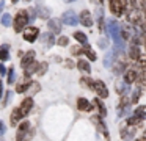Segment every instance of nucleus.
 <instances>
[{
	"instance_id": "nucleus-1",
	"label": "nucleus",
	"mask_w": 146,
	"mask_h": 141,
	"mask_svg": "<svg viewBox=\"0 0 146 141\" xmlns=\"http://www.w3.org/2000/svg\"><path fill=\"white\" fill-rule=\"evenodd\" d=\"M30 17H29V13L25 11V9H21L19 13L16 14V17H14V30L19 33V31H22L24 28H25V25L29 24Z\"/></svg>"
},
{
	"instance_id": "nucleus-2",
	"label": "nucleus",
	"mask_w": 146,
	"mask_h": 141,
	"mask_svg": "<svg viewBox=\"0 0 146 141\" xmlns=\"http://www.w3.org/2000/svg\"><path fill=\"white\" fill-rule=\"evenodd\" d=\"M108 31H110V34L113 36L116 47L118 49H123V41H121V38H119V25L115 21H110L108 22Z\"/></svg>"
},
{
	"instance_id": "nucleus-3",
	"label": "nucleus",
	"mask_w": 146,
	"mask_h": 141,
	"mask_svg": "<svg viewBox=\"0 0 146 141\" xmlns=\"http://www.w3.org/2000/svg\"><path fill=\"white\" fill-rule=\"evenodd\" d=\"M127 8V0H110V9L115 16H121Z\"/></svg>"
},
{
	"instance_id": "nucleus-4",
	"label": "nucleus",
	"mask_w": 146,
	"mask_h": 141,
	"mask_svg": "<svg viewBox=\"0 0 146 141\" xmlns=\"http://www.w3.org/2000/svg\"><path fill=\"white\" fill-rule=\"evenodd\" d=\"M91 89L94 91V93L98 94V96H101L102 99H105V97L108 96V89H107V86H105V83H104V81H101V80H93Z\"/></svg>"
},
{
	"instance_id": "nucleus-5",
	"label": "nucleus",
	"mask_w": 146,
	"mask_h": 141,
	"mask_svg": "<svg viewBox=\"0 0 146 141\" xmlns=\"http://www.w3.org/2000/svg\"><path fill=\"white\" fill-rule=\"evenodd\" d=\"M30 135H32V132H30V124L29 122H22V124L19 125V128H17V141H25L30 138Z\"/></svg>"
},
{
	"instance_id": "nucleus-6",
	"label": "nucleus",
	"mask_w": 146,
	"mask_h": 141,
	"mask_svg": "<svg viewBox=\"0 0 146 141\" xmlns=\"http://www.w3.org/2000/svg\"><path fill=\"white\" fill-rule=\"evenodd\" d=\"M63 24H66V25H71V27H74V25H77L79 24V17H77V14L74 11H66V13H63Z\"/></svg>"
},
{
	"instance_id": "nucleus-7",
	"label": "nucleus",
	"mask_w": 146,
	"mask_h": 141,
	"mask_svg": "<svg viewBox=\"0 0 146 141\" xmlns=\"http://www.w3.org/2000/svg\"><path fill=\"white\" fill-rule=\"evenodd\" d=\"M32 107H33V99H32V97H25V99L22 100V103H21V107H19L17 110H19V113L22 115V118H24L25 115H29V113H30Z\"/></svg>"
},
{
	"instance_id": "nucleus-8",
	"label": "nucleus",
	"mask_w": 146,
	"mask_h": 141,
	"mask_svg": "<svg viewBox=\"0 0 146 141\" xmlns=\"http://www.w3.org/2000/svg\"><path fill=\"white\" fill-rule=\"evenodd\" d=\"M39 34V30L36 27H30V28H25V31H24V39L29 41V42H33V41L38 38Z\"/></svg>"
},
{
	"instance_id": "nucleus-9",
	"label": "nucleus",
	"mask_w": 146,
	"mask_h": 141,
	"mask_svg": "<svg viewBox=\"0 0 146 141\" xmlns=\"http://www.w3.org/2000/svg\"><path fill=\"white\" fill-rule=\"evenodd\" d=\"M77 108L82 110V111H91L93 105H91V102H90L88 99H85V97H79V99H77Z\"/></svg>"
},
{
	"instance_id": "nucleus-10",
	"label": "nucleus",
	"mask_w": 146,
	"mask_h": 141,
	"mask_svg": "<svg viewBox=\"0 0 146 141\" xmlns=\"http://www.w3.org/2000/svg\"><path fill=\"white\" fill-rule=\"evenodd\" d=\"M80 24L83 25V27H91L93 25V19H91V14H90L88 11H82V14H80Z\"/></svg>"
},
{
	"instance_id": "nucleus-11",
	"label": "nucleus",
	"mask_w": 146,
	"mask_h": 141,
	"mask_svg": "<svg viewBox=\"0 0 146 141\" xmlns=\"http://www.w3.org/2000/svg\"><path fill=\"white\" fill-rule=\"evenodd\" d=\"M47 27H49V30H50L52 33H60L61 31V22L58 21V19H50L49 24H47Z\"/></svg>"
},
{
	"instance_id": "nucleus-12",
	"label": "nucleus",
	"mask_w": 146,
	"mask_h": 141,
	"mask_svg": "<svg viewBox=\"0 0 146 141\" xmlns=\"http://www.w3.org/2000/svg\"><path fill=\"white\" fill-rule=\"evenodd\" d=\"M33 58H35V52L33 50H30V52L25 53V56L22 58V61H21V64H22V68H27V66L30 64V63H33Z\"/></svg>"
},
{
	"instance_id": "nucleus-13",
	"label": "nucleus",
	"mask_w": 146,
	"mask_h": 141,
	"mask_svg": "<svg viewBox=\"0 0 146 141\" xmlns=\"http://www.w3.org/2000/svg\"><path fill=\"white\" fill-rule=\"evenodd\" d=\"M135 80H137V72L133 71V69L127 71L126 75H124V83H126V85H130V83H133Z\"/></svg>"
},
{
	"instance_id": "nucleus-14",
	"label": "nucleus",
	"mask_w": 146,
	"mask_h": 141,
	"mask_svg": "<svg viewBox=\"0 0 146 141\" xmlns=\"http://www.w3.org/2000/svg\"><path fill=\"white\" fill-rule=\"evenodd\" d=\"M8 58H10V47L7 44H3V46H0V60L7 61Z\"/></svg>"
},
{
	"instance_id": "nucleus-15",
	"label": "nucleus",
	"mask_w": 146,
	"mask_h": 141,
	"mask_svg": "<svg viewBox=\"0 0 146 141\" xmlns=\"http://www.w3.org/2000/svg\"><path fill=\"white\" fill-rule=\"evenodd\" d=\"M35 13L38 14V17H41V19H47L49 16H50V11H49L47 8H44V6H38V8L35 9Z\"/></svg>"
},
{
	"instance_id": "nucleus-16",
	"label": "nucleus",
	"mask_w": 146,
	"mask_h": 141,
	"mask_svg": "<svg viewBox=\"0 0 146 141\" xmlns=\"http://www.w3.org/2000/svg\"><path fill=\"white\" fill-rule=\"evenodd\" d=\"M30 83H32V81L29 80V78H24L22 81H21L19 85H17V88H16V91L17 93H25L27 89H29V86H30Z\"/></svg>"
},
{
	"instance_id": "nucleus-17",
	"label": "nucleus",
	"mask_w": 146,
	"mask_h": 141,
	"mask_svg": "<svg viewBox=\"0 0 146 141\" xmlns=\"http://www.w3.org/2000/svg\"><path fill=\"white\" fill-rule=\"evenodd\" d=\"M94 103L98 105V110H99V113H101V118H105V115H107V108H105L104 102L98 97V99H94Z\"/></svg>"
},
{
	"instance_id": "nucleus-18",
	"label": "nucleus",
	"mask_w": 146,
	"mask_h": 141,
	"mask_svg": "<svg viewBox=\"0 0 146 141\" xmlns=\"http://www.w3.org/2000/svg\"><path fill=\"white\" fill-rule=\"evenodd\" d=\"M133 135H135V128H133V127H127V128H124V130L121 132V136H123V140H130Z\"/></svg>"
},
{
	"instance_id": "nucleus-19",
	"label": "nucleus",
	"mask_w": 146,
	"mask_h": 141,
	"mask_svg": "<svg viewBox=\"0 0 146 141\" xmlns=\"http://www.w3.org/2000/svg\"><path fill=\"white\" fill-rule=\"evenodd\" d=\"M74 38H76L77 41H79L82 46H86V42H88V38H86L85 33H82V31H76L74 33Z\"/></svg>"
},
{
	"instance_id": "nucleus-20",
	"label": "nucleus",
	"mask_w": 146,
	"mask_h": 141,
	"mask_svg": "<svg viewBox=\"0 0 146 141\" xmlns=\"http://www.w3.org/2000/svg\"><path fill=\"white\" fill-rule=\"evenodd\" d=\"M21 119H22V115H21V113H19V110L16 108L13 113H11V119H10V121H11V125H16L17 122L21 121Z\"/></svg>"
},
{
	"instance_id": "nucleus-21",
	"label": "nucleus",
	"mask_w": 146,
	"mask_h": 141,
	"mask_svg": "<svg viewBox=\"0 0 146 141\" xmlns=\"http://www.w3.org/2000/svg\"><path fill=\"white\" fill-rule=\"evenodd\" d=\"M129 21L130 22H140V13L137 8H133L129 11Z\"/></svg>"
},
{
	"instance_id": "nucleus-22",
	"label": "nucleus",
	"mask_w": 146,
	"mask_h": 141,
	"mask_svg": "<svg viewBox=\"0 0 146 141\" xmlns=\"http://www.w3.org/2000/svg\"><path fill=\"white\" fill-rule=\"evenodd\" d=\"M135 118L138 119L140 122L143 121V119H146V111H145V107H138L135 111Z\"/></svg>"
},
{
	"instance_id": "nucleus-23",
	"label": "nucleus",
	"mask_w": 146,
	"mask_h": 141,
	"mask_svg": "<svg viewBox=\"0 0 146 141\" xmlns=\"http://www.w3.org/2000/svg\"><path fill=\"white\" fill-rule=\"evenodd\" d=\"M24 69H25V74H27V75H32L33 72L38 71V63L33 61V63H30V64L27 66V68H24Z\"/></svg>"
},
{
	"instance_id": "nucleus-24",
	"label": "nucleus",
	"mask_w": 146,
	"mask_h": 141,
	"mask_svg": "<svg viewBox=\"0 0 146 141\" xmlns=\"http://www.w3.org/2000/svg\"><path fill=\"white\" fill-rule=\"evenodd\" d=\"M77 66H79V69H80V71H83V72H90V71H91V68H90L88 61H85V60H79Z\"/></svg>"
},
{
	"instance_id": "nucleus-25",
	"label": "nucleus",
	"mask_w": 146,
	"mask_h": 141,
	"mask_svg": "<svg viewBox=\"0 0 146 141\" xmlns=\"http://www.w3.org/2000/svg\"><path fill=\"white\" fill-rule=\"evenodd\" d=\"M130 56H132L133 60H138L140 56H141V55H140V49H138V46H132V47H130Z\"/></svg>"
},
{
	"instance_id": "nucleus-26",
	"label": "nucleus",
	"mask_w": 146,
	"mask_h": 141,
	"mask_svg": "<svg viewBox=\"0 0 146 141\" xmlns=\"http://www.w3.org/2000/svg\"><path fill=\"white\" fill-rule=\"evenodd\" d=\"M42 41H44L47 46H52V44H54V36H52L50 31H49V33H44V34H42Z\"/></svg>"
},
{
	"instance_id": "nucleus-27",
	"label": "nucleus",
	"mask_w": 146,
	"mask_h": 141,
	"mask_svg": "<svg viewBox=\"0 0 146 141\" xmlns=\"http://www.w3.org/2000/svg\"><path fill=\"white\" fill-rule=\"evenodd\" d=\"M83 53H86V55H88V58L91 60V61H94V60H96V53L93 52V50L90 49V47H86V46H85V49H83Z\"/></svg>"
},
{
	"instance_id": "nucleus-28",
	"label": "nucleus",
	"mask_w": 146,
	"mask_h": 141,
	"mask_svg": "<svg viewBox=\"0 0 146 141\" xmlns=\"http://www.w3.org/2000/svg\"><path fill=\"white\" fill-rule=\"evenodd\" d=\"M2 25H5V27H10V25H11V16L10 14H3V16H2Z\"/></svg>"
},
{
	"instance_id": "nucleus-29",
	"label": "nucleus",
	"mask_w": 146,
	"mask_h": 141,
	"mask_svg": "<svg viewBox=\"0 0 146 141\" xmlns=\"http://www.w3.org/2000/svg\"><path fill=\"white\" fill-rule=\"evenodd\" d=\"M38 91H39V85H38V83H30V86H29V89H27V93L35 94V93H38Z\"/></svg>"
},
{
	"instance_id": "nucleus-30",
	"label": "nucleus",
	"mask_w": 146,
	"mask_h": 141,
	"mask_svg": "<svg viewBox=\"0 0 146 141\" xmlns=\"http://www.w3.org/2000/svg\"><path fill=\"white\" fill-rule=\"evenodd\" d=\"M133 5L135 8H141V9H146V0H133Z\"/></svg>"
},
{
	"instance_id": "nucleus-31",
	"label": "nucleus",
	"mask_w": 146,
	"mask_h": 141,
	"mask_svg": "<svg viewBox=\"0 0 146 141\" xmlns=\"http://www.w3.org/2000/svg\"><path fill=\"white\" fill-rule=\"evenodd\" d=\"M140 96H141V91H140L138 88H137V89L133 91V96H132V103H137V102H138Z\"/></svg>"
},
{
	"instance_id": "nucleus-32",
	"label": "nucleus",
	"mask_w": 146,
	"mask_h": 141,
	"mask_svg": "<svg viewBox=\"0 0 146 141\" xmlns=\"http://www.w3.org/2000/svg\"><path fill=\"white\" fill-rule=\"evenodd\" d=\"M80 80H82V85H83V86L91 88V85H93V78H90V77H83V78H80Z\"/></svg>"
},
{
	"instance_id": "nucleus-33",
	"label": "nucleus",
	"mask_w": 146,
	"mask_h": 141,
	"mask_svg": "<svg viewBox=\"0 0 146 141\" xmlns=\"http://www.w3.org/2000/svg\"><path fill=\"white\" fill-rule=\"evenodd\" d=\"M14 78H16V74H14V69H10L8 71V83H13Z\"/></svg>"
},
{
	"instance_id": "nucleus-34",
	"label": "nucleus",
	"mask_w": 146,
	"mask_h": 141,
	"mask_svg": "<svg viewBox=\"0 0 146 141\" xmlns=\"http://www.w3.org/2000/svg\"><path fill=\"white\" fill-rule=\"evenodd\" d=\"M138 80H140V85H146V69L138 75Z\"/></svg>"
},
{
	"instance_id": "nucleus-35",
	"label": "nucleus",
	"mask_w": 146,
	"mask_h": 141,
	"mask_svg": "<svg viewBox=\"0 0 146 141\" xmlns=\"http://www.w3.org/2000/svg\"><path fill=\"white\" fill-rule=\"evenodd\" d=\"M118 91H119L121 94L127 93V85H126V83H121V85H118Z\"/></svg>"
},
{
	"instance_id": "nucleus-36",
	"label": "nucleus",
	"mask_w": 146,
	"mask_h": 141,
	"mask_svg": "<svg viewBox=\"0 0 146 141\" xmlns=\"http://www.w3.org/2000/svg\"><path fill=\"white\" fill-rule=\"evenodd\" d=\"M111 58H113V52H110V53H107V56H105V66H110V61H111Z\"/></svg>"
},
{
	"instance_id": "nucleus-37",
	"label": "nucleus",
	"mask_w": 146,
	"mask_h": 141,
	"mask_svg": "<svg viewBox=\"0 0 146 141\" xmlns=\"http://www.w3.org/2000/svg\"><path fill=\"white\" fill-rule=\"evenodd\" d=\"M107 46H108L107 39H105V38H101V39H99V47H101V49H105Z\"/></svg>"
},
{
	"instance_id": "nucleus-38",
	"label": "nucleus",
	"mask_w": 146,
	"mask_h": 141,
	"mask_svg": "<svg viewBox=\"0 0 146 141\" xmlns=\"http://www.w3.org/2000/svg\"><path fill=\"white\" fill-rule=\"evenodd\" d=\"M58 46H68V38L66 36H61L58 39Z\"/></svg>"
},
{
	"instance_id": "nucleus-39",
	"label": "nucleus",
	"mask_w": 146,
	"mask_h": 141,
	"mask_svg": "<svg viewBox=\"0 0 146 141\" xmlns=\"http://www.w3.org/2000/svg\"><path fill=\"white\" fill-rule=\"evenodd\" d=\"M39 68H41V69H39L38 74H44V72H46V68H47V64H46V63H41V64H39Z\"/></svg>"
},
{
	"instance_id": "nucleus-40",
	"label": "nucleus",
	"mask_w": 146,
	"mask_h": 141,
	"mask_svg": "<svg viewBox=\"0 0 146 141\" xmlns=\"http://www.w3.org/2000/svg\"><path fill=\"white\" fill-rule=\"evenodd\" d=\"M83 50L82 49H79V47H72V49H71V53H74V55H76V53H82Z\"/></svg>"
},
{
	"instance_id": "nucleus-41",
	"label": "nucleus",
	"mask_w": 146,
	"mask_h": 141,
	"mask_svg": "<svg viewBox=\"0 0 146 141\" xmlns=\"http://www.w3.org/2000/svg\"><path fill=\"white\" fill-rule=\"evenodd\" d=\"M5 74H7V68L3 64H0V75H5Z\"/></svg>"
},
{
	"instance_id": "nucleus-42",
	"label": "nucleus",
	"mask_w": 146,
	"mask_h": 141,
	"mask_svg": "<svg viewBox=\"0 0 146 141\" xmlns=\"http://www.w3.org/2000/svg\"><path fill=\"white\" fill-rule=\"evenodd\" d=\"M3 133H5V124L0 121V135H3Z\"/></svg>"
},
{
	"instance_id": "nucleus-43",
	"label": "nucleus",
	"mask_w": 146,
	"mask_h": 141,
	"mask_svg": "<svg viewBox=\"0 0 146 141\" xmlns=\"http://www.w3.org/2000/svg\"><path fill=\"white\" fill-rule=\"evenodd\" d=\"M0 97H2V81H0Z\"/></svg>"
},
{
	"instance_id": "nucleus-44",
	"label": "nucleus",
	"mask_w": 146,
	"mask_h": 141,
	"mask_svg": "<svg viewBox=\"0 0 146 141\" xmlns=\"http://www.w3.org/2000/svg\"><path fill=\"white\" fill-rule=\"evenodd\" d=\"M3 5H5V3H3V2H0V9L3 8Z\"/></svg>"
},
{
	"instance_id": "nucleus-45",
	"label": "nucleus",
	"mask_w": 146,
	"mask_h": 141,
	"mask_svg": "<svg viewBox=\"0 0 146 141\" xmlns=\"http://www.w3.org/2000/svg\"><path fill=\"white\" fill-rule=\"evenodd\" d=\"M64 2H66V3H69V2H74V0H64Z\"/></svg>"
},
{
	"instance_id": "nucleus-46",
	"label": "nucleus",
	"mask_w": 146,
	"mask_h": 141,
	"mask_svg": "<svg viewBox=\"0 0 146 141\" xmlns=\"http://www.w3.org/2000/svg\"><path fill=\"white\" fill-rule=\"evenodd\" d=\"M11 2H13V3H16V2H17V0H11Z\"/></svg>"
},
{
	"instance_id": "nucleus-47",
	"label": "nucleus",
	"mask_w": 146,
	"mask_h": 141,
	"mask_svg": "<svg viewBox=\"0 0 146 141\" xmlns=\"http://www.w3.org/2000/svg\"><path fill=\"white\" fill-rule=\"evenodd\" d=\"M138 141H146V140H138Z\"/></svg>"
},
{
	"instance_id": "nucleus-48",
	"label": "nucleus",
	"mask_w": 146,
	"mask_h": 141,
	"mask_svg": "<svg viewBox=\"0 0 146 141\" xmlns=\"http://www.w3.org/2000/svg\"><path fill=\"white\" fill-rule=\"evenodd\" d=\"M145 136H146V132H145Z\"/></svg>"
},
{
	"instance_id": "nucleus-49",
	"label": "nucleus",
	"mask_w": 146,
	"mask_h": 141,
	"mask_svg": "<svg viewBox=\"0 0 146 141\" xmlns=\"http://www.w3.org/2000/svg\"><path fill=\"white\" fill-rule=\"evenodd\" d=\"M27 2H30V0H27Z\"/></svg>"
},
{
	"instance_id": "nucleus-50",
	"label": "nucleus",
	"mask_w": 146,
	"mask_h": 141,
	"mask_svg": "<svg viewBox=\"0 0 146 141\" xmlns=\"http://www.w3.org/2000/svg\"><path fill=\"white\" fill-rule=\"evenodd\" d=\"M101 3H102V0H101Z\"/></svg>"
}]
</instances>
